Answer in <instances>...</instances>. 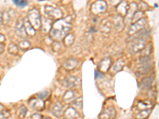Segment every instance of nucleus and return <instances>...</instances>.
I'll use <instances>...</instances> for the list:
<instances>
[{"mask_svg": "<svg viewBox=\"0 0 159 119\" xmlns=\"http://www.w3.org/2000/svg\"><path fill=\"white\" fill-rule=\"evenodd\" d=\"M77 65H78V61H76V59L70 58V59H68V60H67V61L64 62L63 67H64V70L70 72V71L74 70V69L77 67Z\"/></svg>", "mask_w": 159, "mask_h": 119, "instance_id": "dca6fc26", "label": "nucleus"}, {"mask_svg": "<svg viewBox=\"0 0 159 119\" xmlns=\"http://www.w3.org/2000/svg\"><path fill=\"white\" fill-rule=\"evenodd\" d=\"M95 77L96 78H101L104 77V74L100 72L99 71H96L95 72Z\"/></svg>", "mask_w": 159, "mask_h": 119, "instance_id": "4c0bfd02", "label": "nucleus"}, {"mask_svg": "<svg viewBox=\"0 0 159 119\" xmlns=\"http://www.w3.org/2000/svg\"><path fill=\"white\" fill-rule=\"evenodd\" d=\"M4 51V45L3 44H0V54L3 53Z\"/></svg>", "mask_w": 159, "mask_h": 119, "instance_id": "ea45409f", "label": "nucleus"}, {"mask_svg": "<svg viewBox=\"0 0 159 119\" xmlns=\"http://www.w3.org/2000/svg\"><path fill=\"white\" fill-rule=\"evenodd\" d=\"M144 17V11L142 10H137L134 14H133L132 18H131V21L132 22V23L138 21L139 19L142 18Z\"/></svg>", "mask_w": 159, "mask_h": 119, "instance_id": "c85d7f7f", "label": "nucleus"}, {"mask_svg": "<svg viewBox=\"0 0 159 119\" xmlns=\"http://www.w3.org/2000/svg\"><path fill=\"white\" fill-rule=\"evenodd\" d=\"M23 21H24V26H25V30H26V32L27 36H30V37H34L35 35V30L33 28V26H31V24L30 23V22L28 21V19L27 18H26L25 19H23Z\"/></svg>", "mask_w": 159, "mask_h": 119, "instance_id": "412c9836", "label": "nucleus"}, {"mask_svg": "<svg viewBox=\"0 0 159 119\" xmlns=\"http://www.w3.org/2000/svg\"><path fill=\"white\" fill-rule=\"evenodd\" d=\"M108 9V4L105 1H96L91 6V11L94 14H103Z\"/></svg>", "mask_w": 159, "mask_h": 119, "instance_id": "39448f33", "label": "nucleus"}, {"mask_svg": "<svg viewBox=\"0 0 159 119\" xmlns=\"http://www.w3.org/2000/svg\"><path fill=\"white\" fill-rule=\"evenodd\" d=\"M27 19L35 30H38L41 29L42 26V17L40 14L39 10L37 8H32L28 11Z\"/></svg>", "mask_w": 159, "mask_h": 119, "instance_id": "f03ea898", "label": "nucleus"}, {"mask_svg": "<svg viewBox=\"0 0 159 119\" xmlns=\"http://www.w3.org/2000/svg\"><path fill=\"white\" fill-rule=\"evenodd\" d=\"M128 7L129 4L127 1H121L116 6V10L118 12V15H119L120 17L123 18L126 17L127 15V12H128Z\"/></svg>", "mask_w": 159, "mask_h": 119, "instance_id": "9d476101", "label": "nucleus"}, {"mask_svg": "<svg viewBox=\"0 0 159 119\" xmlns=\"http://www.w3.org/2000/svg\"><path fill=\"white\" fill-rule=\"evenodd\" d=\"M150 112H151V109H145V110H142L140 112H138L136 115L137 119H146L148 116L150 115Z\"/></svg>", "mask_w": 159, "mask_h": 119, "instance_id": "393cba45", "label": "nucleus"}, {"mask_svg": "<svg viewBox=\"0 0 159 119\" xmlns=\"http://www.w3.org/2000/svg\"><path fill=\"white\" fill-rule=\"evenodd\" d=\"M6 41V38L4 36L3 34H0V44H3Z\"/></svg>", "mask_w": 159, "mask_h": 119, "instance_id": "58836bf2", "label": "nucleus"}, {"mask_svg": "<svg viewBox=\"0 0 159 119\" xmlns=\"http://www.w3.org/2000/svg\"><path fill=\"white\" fill-rule=\"evenodd\" d=\"M8 53L11 55H18V47L16 44L10 43L8 46Z\"/></svg>", "mask_w": 159, "mask_h": 119, "instance_id": "bb28decb", "label": "nucleus"}, {"mask_svg": "<svg viewBox=\"0 0 159 119\" xmlns=\"http://www.w3.org/2000/svg\"><path fill=\"white\" fill-rule=\"evenodd\" d=\"M14 3L15 4L16 6L22 8L28 5V2H27V1H22V0H14Z\"/></svg>", "mask_w": 159, "mask_h": 119, "instance_id": "72a5a7b5", "label": "nucleus"}, {"mask_svg": "<svg viewBox=\"0 0 159 119\" xmlns=\"http://www.w3.org/2000/svg\"><path fill=\"white\" fill-rule=\"evenodd\" d=\"M137 9H138V4L135 3V2H131V5H129L127 15H131L130 16V18L131 19L133 14H134L137 11Z\"/></svg>", "mask_w": 159, "mask_h": 119, "instance_id": "cd10ccee", "label": "nucleus"}, {"mask_svg": "<svg viewBox=\"0 0 159 119\" xmlns=\"http://www.w3.org/2000/svg\"><path fill=\"white\" fill-rule=\"evenodd\" d=\"M153 79L152 77H146L142 79L140 82V88L142 90H149L151 87L152 83H153Z\"/></svg>", "mask_w": 159, "mask_h": 119, "instance_id": "aec40b11", "label": "nucleus"}, {"mask_svg": "<svg viewBox=\"0 0 159 119\" xmlns=\"http://www.w3.org/2000/svg\"><path fill=\"white\" fill-rule=\"evenodd\" d=\"M2 22V13L0 12V22Z\"/></svg>", "mask_w": 159, "mask_h": 119, "instance_id": "a19ab883", "label": "nucleus"}, {"mask_svg": "<svg viewBox=\"0 0 159 119\" xmlns=\"http://www.w3.org/2000/svg\"><path fill=\"white\" fill-rule=\"evenodd\" d=\"M28 103L33 110H38V111H42L45 108V103L40 98H32L28 101Z\"/></svg>", "mask_w": 159, "mask_h": 119, "instance_id": "1a4fd4ad", "label": "nucleus"}, {"mask_svg": "<svg viewBox=\"0 0 159 119\" xmlns=\"http://www.w3.org/2000/svg\"><path fill=\"white\" fill-rule=\"evenodd\" d=\"M146 42H142V41H138L135 42L131 47V53H138L140 52L143 51L144 49H146Z\"/></svg>", "mask_w": 159, "mask_h": 119, "instance_id": "a211bd4d", "label": "nucleus"}, {"mask_svg": "<svg viewBox=\"0 0 159 119\" xmlns=\"http://www.w3.org/2000/svg\"><path fill=\"white\" fill-rule=\"evenodd\" d=\"M61 44L59 42H53V50L55 52H59L61 50Z\"/></svg>", "mask_w": 159, "mask_h": 119, "instance_id": "c9c22d12", "label": "nucleus"}, {"mask_svg": "<svg viewBox=\"0 0 159 119\" xmlns=\"http://www.w3.org/2000/svg\"><path fill=\"white\" fill-rule=\"evenodd\" d=\"M45 119H52V118H51V117H46Z\"/></svg>", "mask_w": 159, "mask_h": 119, "instance_id": "79ce46f5", "label": "nucleus"}, {"mask_svg": "<svg viewBox=\"0 0 159 119\" xmlns=\"http://www.w3.org/2000/svg\"><path fill=\"white\" fill-rule=\"evenodd\" d=\"M42 30L43 31L44 33L46 34H48V33L50 32L52 28V25H53V22L49 18H47L44 17V16H42Z\"/></svg>", "mask_w": 159, "mask_h": 119, "instance_id": "2eb2a0df", "label": "nucleus"}, {"mask_svg": "<svg viewBox=\"0 0 159 119\" xmlns=\"http://www.w3.org/2000/svg\"><path fill=\"white\" fill-rule=\"evenodd\" d=\"M113 24L116 26V29L118 31H122L124 28V20L123 18L120 17L119 15L114 16L113 18Z\"/></svg>", "mask_w": 159, "mask_h": 119, "instance_id": "f3484780", "label": "nucleus"}, {"mask_svg": "<svg viewBox=\"0 0 159 119\" xmlns=\"http://www.w3.org/2000/svg\"><path fill=\"white\" fill-rule=\"evenodd\" d=\"M50 110L55 117H60L63 114V105L60 102H55L52 105Z\"/></svg>", "mask_w": 159, "mask_h": 119, "instance_id": "ddd939ff", "label": "nucleus"}, {"mask_svg": "<svg viewBox=\"0 0 159 119\" xmlns=\"http://www.w3.org/2000/svg\"><path fill=\"white\" fill-rule=\"evenodd\" d=\"M31 119H43V115L38 113H33L31 117Z\"/></svg>", "mask_w": 159, "mask_h": 119, "instance_id": "e433bc0d", "label": "nucleus"}, {"mask_svg": "<svg viewBox=\"0 0 159 119\" xmlns=\"http://www.w3.org/2000/svg\"><path fill=\"white\" fill-rule=\"evenodd\" d=\"M112 67V60L109 57L104 58L102 61L100 62L98 65V69L100 72H107L110 70Z\"/></svg>", "mask_w": 159, "mask_h": 119, "instance_id": "f8f14e48", "label": "nucleus"}, {"mask_svg": "<svg viewBox=\"0 0 159 119\" xmlns=\"http://www.w3.org/2000/svg\"><path fill=\"white\" fill-rule=\"evenodd\" d=\"M123 66H124V61H123V59H119L111 67V73L116 74L117 72H120V71L123 70Z\"/></svg>", "mask_w": 159, "mask_h": 119, "instance_id": "6ab92c4d", "label": "nucleus"}, {"mask_svg": "<svg viewBox=\"0 0 159 119\" xmlns=\"http://www.w3.org/2000/svg\"><path fill=\"white\" fill-rule=\"evenodd\" d=\"M150 56H142V57H141L140 59H139V62H140V64H142V65L148 64V63H150Z\"/></svg>", "mask_w": 159, "mask_h": 119, "instance_id": "473e14b6", "label": "nucleus"}, {"mask_svg": "<svg viewBox=\"0 0 159 119\" xmlns=\"http://www.w3.org/2000/svg\"><path fill=\"white\" fill-rule=\"evenodd\" d=\"M100 30L103 34H109L112 32V22H110L108 19L104 18L101 21L100 25Z\"/></svg>", "mask_w": 159, "mask_h": 119, "instance_id": "9b49d317", "label": "nucleus"}, {"mask_svg": "<svg viewBox=\"0 0 159 119\" xmlns=\"http://www.w3.org/2000/svg\"><path fill=\"white\" fill-rule=\"evenodd\" d=\"M15 33L18 36L22 38V39H25L27 37L26 32V30H25L24 21H23L22 18H19L18 20L16 22Z\"/></svg>", "mask_w": 159, "mask_h": 119, "instance_id": "0eeeda50", "label": "nucleus"}, {"mask_svg": "<svg viewBox=\"0 0 159 119\" xmlns=\"http://www.w3.org/2000/svg\"><path fill=\"white\" fill-rule=\"evenodd\" d=\"M10 18H11V16H10V12L6 11L2 13V22H3V23L7 24L10 22Z\"/></svg>", "mask_w": 159, "mask_h": 119, "instance_id": "2f4dec72", "label": "nucleus"}, {"mask_svg": "<svg viewBox=\"0 0 159 119\" xmlns=\"http://www.w3.org/2000/svg\"><path fill=\"white\" fill-rule=\"evenodd\" d=\"M61 84L66 88H73L79 84V79L76 76H68L61 82Z\"/></svg>", "mask_w": 159, "mask_h": 119, "instance_id": "6e6552de", "label": "nucleus"}, {"mask_svg": "<svg viewBox=\"0 0 159 119\" xmlns=\"http://www.w3.org/2000/svg\"><path fill=\"white\" fill-rule=\"evenodd\" d=\"M64 115L67 119H77L80 117V113L74 107L67 108L64 111Z\"/></svg>", "mask_w": 159, "mask_h": 119, "instance_id": "4468645a", "label": "nucleus"}, {"mask_svg": "<svg viewBox=\"0 0 159 119\" xmlns=\"http://www.w3.org/2000/svg\"><path fill=\"white\" fill-rule=\"evenodd\" d=\"M72 102V107H74L75 109H81L82 108V102H83V98L82 97H78V98H75Z\"/></svg>", "mask_w": 159, "mask_h": 119, "instance_id": "c756f323", "label": "nucleus"}, {"mask_svg": "<svg viewBox=\"0 0 159 119\" xmlns=\"http://www.w3.org/2000/svg\"><path fill=\"white\" fill-rule=\"evenodd\" d=\"M116 117V111L115 108L113 106H109L102 110L99 115V119H115Z\"/></svg>", "mask_w": 159, "mask_h": 119, "instance_id": "423d86ee", "label": "nucleus"}, {"mask_svg": "<svg viewBox=\"0 0 159 119\" xmlns=\"http://www.w3.org/2000/svg\"><path fill=\"white\" fill-rule=\"evenodd\" d=\"M31 46V42H29L28 40L26 39H22V41H20V42H18V47L20 48L22 50H24V51H26V50L30 49Z\"/></svg>", "mask_w": 159, "mask_h": 119, "instance_id": "b1692460", "label": "nucleus"}, {"mask_svg": "<svg viewBox=\"0 0 159 119\" xmlns=\"http://www.w3.org/2000/svg\"><path fill=\"white\" fill-rule=\"evenodd\" d=\"M146 24V19L142 18L139 19L138 21L132 23V24L130 26L128 29V35L131 37L135 36V34H137L138 33L141 32L144 29L145 26Z\"/></svg>", "mask_w": 159, "mask_h": 119, "instance_id": "20e7f679", "label": "nucleus"}, {"mask_svg": "<svg viewBox=\"0 0 159 119\" xmlns=\"http://www.w3.org/2000/svg\"><path fill=\"white\" fill-rule=\"evenodd\" d=\"M71 29H72V24L70 22L67 21V19L61 18L53 22L49 35L50 38L55 42L62 41L64 37L69 34Z\"/></svg>", "mask_w": 159, "mask_h": 119, "instance_id": "f257e3e1", "label": "nucleus"}, {"mask_svg": "<svg viewBox=\"0 0 159 119\" xmlns=\"http://www.w3.org/2000/svg\"><path fill=\"white\" fill-rule=\"evenodd\" d=\"M26 113H27L26 107L25 106H22L21 107H20V109H19V115H20V117L24 118V117H26Z\"/></svg>", "mask_w": 159, "mask_h": 119, "instance_id": "f704fd0d", "label": "nucleus"}, {"mask_svg": "<svg viewBox=\"0 0 159 119\" xmlns=\"http://www.w3.org/2000/svg\"><path fill=\"white\" fill-rule=\"evenodd\" d=\"M150 68H151V64L150 63H148L146 64H144V65H142V67L138 68V72L140 75H145V74L148 73V72H150Z\"/></svg>", "mask_w": 159, "mask_h": 119, "instance_id": "a878e982", "label": "nucleus"}, {"mask_svg": "<svg viewBox=\"0 0 159 119\" xmlns=\"http://www.w3.org/2000/svg\"><path fill=\"white\" fill-rule=\"evenodd\" d=\"M76 98V94L74 92L73 90H68L65 91V93L63 95V100L66 102H72Z\"/></svg>", "mask_w": 159, "mask_h": 119, "instance_id": "4be33fe9", "label": "nucleus"}, {"mask_svg": "<svg viewBox=\"0 0 159 119\" xmlns=\"http://www.w3.org/2000/svg\"><path fill=\"white\" fill-rule=\"evenodd\" d=\"M45 13L48 16V18L52 20H60L63 18V12L60 8L53 7L52 6H45Z\"/></svg>", "mask_w": 159, "mask_h": 119, "instance_id": "7ed1b4c3", "label": "nucleus"}, {"mask_svg": "<svg viewBox=\"0 0 159 119\" xmlns=\"http://www.w3.org/2000/svg\"><path fill=\"white\" fill-rule=\"evenodd\" d=\"M49 95H50V93H49V91H42V92H39L38 94V98L41 99V100H45V99H46V98H49Z\"/></svg>", "mask_w": 159, "mask_h": 119, "instance_id": "7c9ffc66", "label": "nucleus"}, {"mask_svg": "<svg viewBox=\"0 0 159 119\" xmlns=\"http://www.w3.org/2000/svg\"><path fill=\"white\" fill-rule=\"evenodd\" d=\"M63 41V43L65 46H72L73 45L74 42H75V35L72 33H69L66 35V36L64 37V39L62 40Z\"/></svg>", "mask_w": 159, "mask_h": 119, "instance_id": "5701e85b", "label": "nucleus"}]
</instances>
